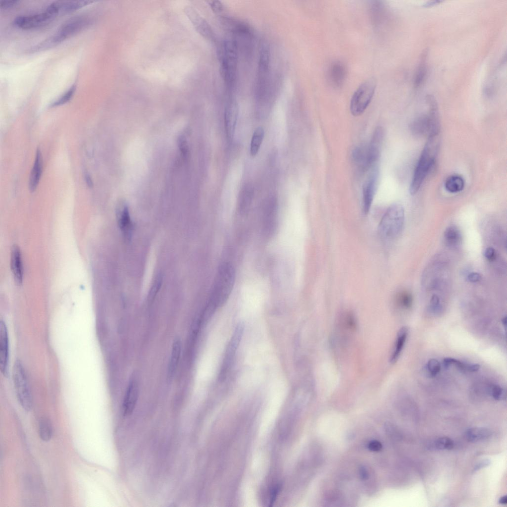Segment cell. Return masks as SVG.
<instances>
[{
	"mask_svg": "<svg viewBox=\"0 0 507 507\" xmlns=\"http://www.w3.org/2000/svg\"><path fill=\"white\" fill-rule=\"evenodd\" d=\"M426 369L427 371L429 372V375L432 377H435L441 371V364L437 360L432 359L428 362Z\"/></svg>",
	"mask_w": 507,
	"mask_h": 507,
	"instance_id": "cell-34",
	"label": "cell"
},
{
	"mask_svg": "<svg viewBox=\"0 0 507 507\" xmlns=\"http://www.w3.org/2000/svg\"><path fill=\"white\" fill-rule=\"evenodd\" d=\"M9 337L7 326L2 320L0 322V368L4 376L8 375L9 364Z\"/></svg>",
	"mask_w": 507,
	"mask_h": 507,
	"instance_id": "cell-13",
	"label": "cell"
},
{
	"mask_svg": "<svg viewBox=\"0 0 507 507\" xmlns=\"http://www.w3.org/2000/svg\"><path fill=\"white\" fill-rule=\"evenodd\" d=\"M368 447L372 451L379 452L381 450L382 445L380 442L377 441H374L369 443Z\"/></svg>",
	"mask_w": 507,
	"mask_h": 507,
	"instance_id": "cell-42",
	"label": "cell"
},
{
	"mask_svg": "<svg viewBox=\"0 0 507 507\" xmlns=\"http://www.w3.org/2000/svg\"><path fill=\"white\" fill-rule=\"evenodd\" d=\"M42 170V155L40 150L38 149L36 152L34 165L30 178L29 188L31 192H34L36 190L41 177Z\"/></svg>",
	"mask_w": 507,
	"mask_h": 507,
	"instance_id": "cell-19",
	"label": "cell"
},
{
	"mask_svg": "<svg viewBox=\"0 0 507 507\" xmlns=\"http://www.w3.org/2000/svg\"><path fill=\"white\" fill-rule=\"evenodd\" d=\"M484 256L489 261H492L496 258V252L494 248L488 247L484 252Z\"/></svg>",
	"mask_w": 507,
	"mask_h": 507,
	"instance_id": "cell-40",
	"label": "cell"
},
{
	"mask_svg": "<svg viewBox=\"0 0 507 507\" xmlns=\"http://www.w3.org/2000/svg\"><path fill=\"white\" fill-rule=\"evenodd\" d=\"M491 436V431L483 428H473L467 430L465 437L468 441L476 443L489 439Z\"/></svg>",
	"mask_w": 507,
	"mask_h": 507,
	"instance_id": "cell-24",
	"label": "cell"
},
{
	"mask_svg": "<svg viewBox=\"0 0 507 507\" xmlns=\"http://www.w3.org/2000/svg\"><path fill=\"white\" fill-rule=\"evenodd\" d=\"M57 16L49 8L47 7L43 12L37 14L21 16L14 21V25L23 30H33L44 27Z\"/></svg>",
	"mask_w": 507,
	"mask_h": 507,
	"instance_id": "cell-10",
	"label": "cell"
},
{
	"mask_svg": "<svg viewBox=\"0 0 507 507\" xmlns=\"http://www.w3.org/2000/svg\"><path fill=\"white\" fill-rule=\"evenodd\" d=\"M87 17H77L64 23L53 35L30 49L31 53L45 51L54 47L86 29L91 24Z\"/></svg>",
	"mask_w": 507,
	"mask_h": 507,
	"instance_id": "cell-3",
	"label": "cell"
},
{
	"mask_svg": "<svg viewBox=\"0 0 507 507\" xmlns=\"http://www.w3.org/2000/svg\"><path fill=\"white\" fill-rule=\"evenodd\" d=\"M265 136L263 127H259L254 132L250 144V154L255 157L259 152Z\"/></svg>",
	"mask_w": 507,
	"mask_h": 507,
	"instance_id": "cell-26",
	"label": "cell"
},
{
	"mask_svg": "<svg viewBox=\"0 0 507 507\" xmlns=\"http://www.w3.org/2000/svg\"><path fill=\"white\" fill-rule=\"evenodd\" d=\"M345 323L346 326L351 330H354L357 326L356 318L351 313H349L346 317Z\"/></svg>",
	"mask_w": 507,
	"mask_h": 507,
	"instance_id": "cell-38",
	"label": "cell"
},
{
	"mask_svg": "<svg viewBox=\"0 0 507 507\" xmlns=\"http://www.w3.org/2000/svg\"><path fill=\"white\" fill-rule=\"evenodd\" d=\"M441 1H430V2H428L427 4H426L425 5V7H431V6H432L433 5H437V4H438L441 3Z\"/></svg>",
	"mask_w": 507,
	"mask_h": 507,
	"instance_id": "cell-48",
	"label": "cell"
},
{
	"mask_svg": "<svg viewBox=\"0 0 507 507\" xmlns=\"http://www.w3.org/2000/svg\"><path fill=\"white\" fill-rule=\"evenodd\" d=\"M117 219L119 226L125 237L129 239L131 238L134 226L127 207L124 206L118 211Z\"/></svg>",
	"mask_w": 507,
	"mask_h": 507,
	"instance_id": "cell-20",
	"label": "cell"
},
{
	"mask_svg": "<svg viewBox=\"0 0 507 507\" xmlns=\"http://www.w3.org/2000/svg\"><path fill=\"white\" fill-rule=\"evenodd\" d=\"M426 58L425 56H423V59L420 63L414 78V84L415 88L420 86L422 83L423 82L426 76Z\"/></svg>",
	"mask_w": 507,
	"mask_h": 507,
	"instance_id": "cell-32",
	"label": "cell"
},
{
	"mask_svg": "<svg viewBox=\"0 0 507 507\" xmlns=\"http://www.w3.org/2000/svg\"><path fill=\"white\" fill-rule=\"evenodd\" d=\"M502 322L503 323V325L504 326V327H506V325H507V317L506 316H505L504 317H503L502 318Z\"/></svg>",
	"mask_w": 507,
	"mask_h": 507,
	"instance_id": "cell-49",
	"label": "cell"
},
{
	"mask_svg": "<svg viewBox=\"0 0 507 507\" xmlns=\"http://www.w3.org/2000/svg\"><path fill=\"white\" fill-rule=\"evenodd\" d=\"M376 86V80L371 78L363 82L357 89L350 102V109L353 116L358 117L364 113L374 97Z\"/></svg>",
	"mask_w": 507,
	"mask_h": 507,
	"instance_id": "cell-8",
	"label": "cell"
},
{
	"mask_svg": "<svg viewBox=\"0 0 507 507\" xmlns=\"http://www.w3.org/2000/svg\"><path fill=\"white\" fill-rule=\"evenodd\" d=\"M498 503H499V504H500L501 505H506L507 503V496L505 495V496H503L502 497H501L499 499Z\"/></svg>",
	"mask_w": 507,
	"mask_h": 507,
	"instance_id": "cell-47",
	"label": "cell"
},
{
	"mask_svg": "<svg viewBox=\"0 0 507 507\" xmlns=\"http://www.w3.org/2000/svg\"><path fill=\"white\" fill-rule=\"evenodd\" d=\"M38 433L39 437L43 442H47L51 440L53 430L50 419L45 417H42L40 419Z\"/></svg>",
	"mask_w": 507,
	"mask_h": 507,
	"instance_id": "cell-27",
	"label": "cell"
},
{
	"mask_svg": "<svg viewBox=\"0 0 507 507\" xmlns=\"http://www.w3.org/2000/svg\"><path fill=\"white\" fill-rule=\"evenodd\" d=\"M263 226L264 234L270 237L275 233L277 227L276 204L272 201L267 206L264 213Z\"/></svg>",
	"mask_w": 507,
	"mask_h": 507,
	"instance_id": "cell-16",
	"label": "cell"
},
{
	"mask_svg": "<svg viewBox=\"0 0 507 507\" xmlns=\"http://www.w3.org/2000/svg\"><path fill=\"white\" fill-rule=\"evenodd\" d=\"M398 301L402 307L408 309L412 305V298L411 294L408 293H403L400 295Z\"/></svg>",
	"mask_w": 507,
	"mask_h": 507,
	"instance_id": "cell-36",
	"label": "cell"
},
{
	"mask_svg": "<svg viewBox=\"0 0 507 507\" xmlns=\"http://www.w3.org/2000/svg\"><path fill=\"white\" fill-rule=\"evenodd\" d=\"M271 52L269 45L263 43L260 52L256 86L257 103L264 105L269 103L271 96Z\"/></svg>",
	"mask_w": 507,
	"mask_h": 507,
	"instance_id": "cell-4",
	"label": "cell"
},
{
	"mask_svg": "<svg viewBox=\"0 0 507 507\" xmlns=\"http://www.w3.org/2000/svg\"><path fill=\"white\" fill-rule=\"evenodd\" d=\"M221 71L227 89L231 91L237 79L238 46L236 41L226 39L222 44L219 53Z\"/></svg>",
	"mask_w": 507,
	"mask_h": 507,
	"instance_id": "cell-5",
	"label": "cell"
},
{
	"mask_svg": "<svg viewBox=\"0 0 507 507\" xmlns=\"http://www.w3.org/2000/svg\"><path fill=\"white\" fill-rule=\"evenodd\" d=\"M13 380L18 401L26 411L32 408V398L27 374L20 361L15 362L13 369Z\"/></svg>",
	"mask_w": 507,
	"mask_h": 507,
	"instance_id": "cell-9",
	"label": "cell"
},
{
	"mask_svg": "<svg viewBox=\"0 0 507 507\" xmlns=\"http://www.w3.org/2000/svg\"><path fill=\"white\" fill-rule=\"evenodd\" d=\"M430 309L432 312L437 313L442 310L439 297L436 294L433 295L431 299Z\"/></svg>",
	"mask_w": 507,
	"mask_h": 507,
	"instance_id": "cell-37",
	"label": "cell"
},
{
	"mask_svg": "<svg viewBox=\"0 0 507 507\" xmlns=\"http://www.w3.org/2000/svg\"><path fill=\"white\" fill-rule=\"evenodd\" d=\"M481 276L476 273H473L470 274L468 277V279L469 281L473 283H475L479 282L481 280Z\"/></svg>",
	"mask_w": 507,
	"mask_h": 507,
	"instance_id": "cell-44",
	"label": "cell"
},
{
	"mask_svg": "<svg viewBox=\"0 0 507 507\" xmlns=\"http://www.w3.org/2000/svg\"><path fill=\"white\" fill-rule=\"evenodd\" d=\"M244 332V325L239 323L233 333L226 350L225 356L222 366L220 379L224 380L231 368L237 350L239 347Z\"/></svg>",
	"mask_w": 507,
	"mask_h": 507,
	"instance_id": "cell-11",
	"label": "cell"
},
{
	"mask_svg": "<svg viewBox=\"0 0 507 507\" xmlns=\"http://www.w3.org/2000/svg\"><path fill=\"white\" fill-rule=\"evenodd\" d=\"M444 237L447 244L452 247L458 245L462 238L459 229L454 226H449L446 229Z\"/></svg>",
	"mask_w": 507,
	"mask_h": 507,
	"instance_id": "cell-29",
	"label": "cell"
},
{
	"mask_svg": "<svg viewBox=\"0 0 507 507\" xmlns=\"http://www.w3.org/2000/svg\"><path fill=\"white\" fill-rule=\"evenodd\" d=\"M76 91V86H72L67 91L50 105L51 107L62 106L69 102L73 96Z\"/></svg>",
	"mask_w": 507,
	"mask_h": 507,
	"instance_id": "cell-33",
	"label": "cell"
},
{
	"mask_svg": "<svg viewBox=\"0 0 507 507\" xmlns=\"http://www.w3.org/2000/svg\"><path fill=\"white\" fill-rule=\"evenodd\" d=\"M19 2L18 1H3L1 2L0 8L3 10H8L18 5Z\"/></svg>",
	"mask_w": 507,
	"mask_h": 507,
	"instance_id": "cell-41",
	"label": "cell"
},
{
	"mask_svg": "<svg viewBox=\"0 0 507 507\" xmlns=\"http://www.w3.org/2000/svg\"><path fill=\"white\" fill-rule=\"evenodd\" d=\"M444 365L446 368H448L451 365H454L461 370L470 372H476L480 368L479 365L466 364L461 361L452 358H445L444 360Z\"/></svg>",
	"mask_w": 507,
	"mask_h": 507,
	"instance_id": "cell-28",
	"label": "cell"
},
{
	"mask_svg": "<svg viewBox=\"0 0 507 507\" xmlns=\"http://www.w3.org/2000/svg\"><path fill=\"white\" fill-rule=\"evenodd\" d=\"M360 476L363 479H367L368 478L369 474L365 468H362L360 470Z\"/></svg>",
	"mask_w": 507,
	"mask_h": 507,
	"instance_id": "cell-45",
	"label": "cell"
},
{
	"mask_svg": "<svg viewBox=\"0 0 507 507\" xmlns=\"http://www.w3.org/2000/svg\"><path fill=\"white\" fill-rule=\"evenodd\" d=\"M465 181L462 177L458 175L449 176L445 183V189L450 193H457L461 192L465 187Z\"/></svg>",
	"mask_w": 507,
	"mask_h": 507,
	"instance_id": "cell-25",
	"label": "cell"
},
{
	"mask_svg": "<svg viewBox=\"0 0 507 507\" xmlns=\"http://www.w3.org/2000/svg\"><path fill=\"white\" fill-rule=\"evenodd\" d=\"M11 266L16 283L21 285L23 281V266L21 251L17 246L12 249Z\"/></svg>",
	"mask_w": 507,
	"mask_h": 507,
	"instance_id": "cell-18",
	"label": "cell"
},
{
	"mask_svg": "<svg viewBox=\"0 0 507 507\" xmlns=\"http://www.w3.org/2000/svg\"><path fill=\"white\" fill-rule=\"evenodd\" d=\"M454 443L449 438L443 437L439 438L431 444V448L438 450H451L453 448Z\"/></svg>",
	"mask_w": 507,
	"mask_h": 507,
	"instance_id": "cell-31",
	"label": "cell"
},
{
	"mask_svg": "<svg viewBox=\"0 0 507 507\" xmlns=\"http://www.w3.org/2000/svg\"><path fill=\"white\" fill-rule=\"evenodd\" d=\"M441 144L440 134L431 136L422 150L410 185L412 195L417 192L435 164Z\"/></svg>",
	"mask_w": 507,
	"mask_h": 507,
	"instance_id": "cell-1",
	"label": "cell"
},
{
	"mask_svg": "<svg viewBox=\"0 0 507 507\" xmlns=\"http://www.w3.org/2000/svg\"><path fill=\"white\" fill-rule=\"evenodd\" d=\"M235 280V271L232 265L222 264L215 281L209 309L211 311L222 306L229 298Z\"/></svg>",
	"mask_w": 507,
	"mask_h": 507,
	"instance_id": "cell-2",
	"label": "cell"
},
{
	"mask_svg": "<svg viewBox=\"0 0 507 507\" xmlns=\"http://www.w3.org/2000/svg\"><path fill=\"white\" fill-rule=\"evenodd\" d=\"M93 3V2L89 1H60L55 2L59 15L72 13Z\"/></svg>",
	"mask_w": 507,
	"mask_h": 507,
	"instance_id": "cell-22",
	"label": "cell"
},
{
	"mask_svg": "<svg viewBox=\"0 0 507 507\" xmlns=\"http://www.w3.org/2000/svg\"><path fill=\"white\" fill-rule=\"evenodd\" d=\"M182 352V343L180 339H176L174 342L167 370V378L172 380L176 372Z\"/></svg>",
	"mask_w": 507,
	"mask_h": 507,
	"instance_id": "cell-21",
	"label": "cell"
},
{
	"mask_svg": "<svg viewBox=\"0 0 507 507\" xmlns=\"http://www.w3.org/2000/svg\"><path fill=\"white\" fill-rule=\"evenodd\" d=\"M370 171L371 172L363 187V207L366 215L370 211L377 191L380 176L378 165Z\"/></svg>",
	"mask_w": 507,
	"mask_h": 507,
	"instance_id": "cell-12",
	"label": "cell"
},
{
	"mask_svg": "<svg viewBox=\"0 0 507 507\" xmlns=\"http://www.w3.org/2000/svg\"><path fill=\"white\" fill-rule=\"evenodd\" d=\"M408 334V328L406 326L402 327L399 331L395 348L390 358L392 364L395 363L398 360L406 342Z\"/></svg>",
	"mask_w": 507,
	"mask_h": 507,
	"instance_id": "cell-23",
	"label": "cell"
},
{
	"mask_svg": "<svg viewBox=\"0 0 507 507\" xmlns=\"http://www.w3.org/2000/svg\"><path fill=\"white\" fill-rule=\"evenodd\" d=\"M139 390L137 380L132 379L128 384L123 402V409L125 415H129L133 412L138 400Z\"/></svg>",
	"mask_w": 507,
	"mask_h": 507,
	"instance_id": "cell-15",
	"label": "cell"
},
{
	"mask_svg": "<svg viewBox=\"0 0 507 507\" xmlns=\"http://www.w3.org/2000/svg\"><path fill=\"white\" fill-rule=\"evenodd\" d=\"M429 111L415 119L411 125L412 132L415 136L428 135V137L440 134V123L436 100L431 96L426 98Z\"/></svg>",
	"mask_w": 507,
	"mask_h": 507,
	"instance_id": "cell-6",
	"label": "cell"
},
{
	"mask_svg": "<svg viewBox=\"0 0 507 507\" xmlns=\"http://www.w3.org/2000/svg\"><path fill=\"white\" fill-rule=\"evenodd\" d=\"M210 5L213 11L218 15H222L224 12L223 5L219 1H211Z\"/></svg>",
	"mask_w": 507,
	"mask_h": 507,
	"instance_id": "cell-39",
	"label": "cell"
},
{
	"mask_svg": "<svg viewBox=\"0 0 507 507\" xmlns=\"http://www.w3.org/2000/svg\"><path fill=\"white\" fill-rule=\"evenodd\" d=\"M252 197L253 191L249 188L243 191L239 204V210L241 213L245 214L249 210Z\"/></svg>",
	"mask_w": 507,
	"mask_h": 507,
	"instance_id": "cell-30",
	"label": "cell"
},
{
	"mask_svg": "<svg viewBox=\"0 0 507 507\" xmlns=\"http://www.w3.org/2000/svg\"><path fill=\"white\" fill-rule=\"evenodd\" d=\"M239 108L234 100L230 101L226 105L224 112V122L226 136L231 141L234 136L238 118Z\"/></svg>",
	"mask_w": 507,
	"mask_h": 507,
	"instance_id": "cell-14",
	"label": "cell"
},
{
	"mask_svg": "<svg viewBox=\"0 0 507 507\" xmlns=\"http://www.w3.org/2000/svg\"><path fill=\"white\" fill-rule=\"evenodd\" d=\"M405 221V211L399 204L391 205L387 210L379 225L380 235L387 239L396 237L402 231Z\"/></svg>",
	"mask_w": 507,
	"mask_h": 507,
	"instance_id": "cell-7",
	"label": "cell"
},
{
	"mask_svg": "<svg viewBox=\"0 0 507 507\" xmlns=\"http://www.w3.org/2000/svg\"><path fill=\"white\" fill-rule=\"evenodd\" d=\"M491 463L489 459H484L479 462L474 467V472L477 471L480 469L488 467Z\"/></svg>",
	"mask_w": 507,
	"mask_h": 507,
	"instance_id": "cell-43",
	"label": "cell"
},
{
	"mask_svg": "<svg viewBox=\"0 0 507 507\" xmlns=\"http://www.w3.org/2000/svg\"><path fill=\"white\" fill-rule=\"evenodd\" d=\"M490 394L496 400H503L506 399V392L500 386L494 385L491 386Z\"/></svg>",
	"mask_w": 507,
	"mask_h": 507,
	"instance_id": "cell-35",
	"label": "cell"
},
{
	"mask_svg": "<svg viewBox=\"0 0 507 507\" xmlns=\"http://www.w3.org/2000/svg\"><path fill=\"white\" fill-rule=\"evenodd\" d=\"M347 70L345 65L342 62L337 61L333 63L328 70V79L334 88L342 86L346 78Z\"/></svg>",
	"mask_w": 507,
	"mask_h": 507,
	"instance_id": "cell-17",
	"label": "cell"
},
{
	"mask_svg": "<svg viewBox=\"0 0 507 507\" xmlns=\"http://www.w3.org/2000/svg\"><path fill=\"white\" fill-rule=\"evenodd\" d=\"M86 181L87 182V185H88V186L89 187H90V188H92L93 187V181L92 180V178H91V176L88 174H87L86 175Z\"/></svg>",
	"mask_w": 507,
	"mask_h": 507,
	"instance_id": "cell-46",
	"label": "cell"
}]
</instances>
